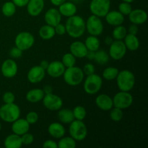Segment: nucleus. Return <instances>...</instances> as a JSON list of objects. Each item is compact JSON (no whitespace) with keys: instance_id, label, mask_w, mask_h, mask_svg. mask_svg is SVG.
<instances>
[{"instance_id":"obj_1","label":"nucleus","mask_w":148,"mask_h":148,"mask_svg":"<svg viewBox=\"0 0 148 148\" xmlns=\"http://www.w3.org/2000/svg\"><path fill=\"white\" fill-rule=\"evenodd\" d=\"M66 33L73 38H79L85 32V21L81 16L75 15L68 17L65 24Z\"/></svg>"},{"instance_id":"obj_2","label":"nucleus","mask_w":148,"mask_h":148,"mask_svg":"<svg viewBox=\"0 0 148 148\" xmlns=\"http://www.w3.org/2000/svg\"><path fill=\"white\" fill-rule=\"evenodd\" d=\"M116 79L119 89L127 92H130L133 89L136 82L134 73L128 69L119 71Z\"/></svg>"},{"instance_id":"obj_3","label":"nucleus","mask_w":148,"mask_h":148,"mask_svg":"<svg viewBox=\"0 0 148 148\" xmlns=\"http://www.w3.org/2000/svg\"><path fill=\"white\" fill-rule=\"evenodd\" d=\"M64 80L69 86H77L84 80V74L82 69L78 66H73L65 69L63 74Z\"/></svg>"},{"instance_id":"obj_4","label":"nucleus","mask_w":148,"mask_h":148,"mask_svg":"<svg viewBox=\"0 0 148 148\" xmlns=\"http://www.w3.org/2000/svg\"><path fill=\"white\" fill-rule=\"evenodd\" d=\"M20 108L17 104L4 103L0 107V119L4 122L12 123L20 116Z\"/></svg>"},{"instance_id":"obj_5","label":"nucleus","mask_w":148,"mask_h":148,"mask_svg":"<svg viewBox=\"0 0 148 148\" xmlns=\"http://www.w3.org/2000/svg\"><path fill=\"white\" fill-rule=\"evenodd\" d=\"M102 85V77L94 73L88 75L84 82L83 88L85 92L88 95H95L101 90Z\"/></svg>"},{"instance_id":"obj_6","label":"nucleus","mask_w":148,"mask_h":148,"mask_svg":"<svg viewBox=\"0 0 148 148\" xmlns=\"http://www.w3.org/2000/svg\"><path fill=\"white\" fill-rule=\"evenodd\" d=\"M69 133L76 141H82L88 135V128L83 121L75 119L69 124Z\"/></svg>"},{"instance_id":"obj_7","label":"nucleus","mask_w":148,"mask_h":148,"mask_svg":"<svg viewBox=\"0 0 148 148\" xmlns=\"http://www.w3.org/2000/svg\"><path fill=\"white\" fill-rule=\"evenodd\" d=\"M111 9V0H91L90 10L92 14L104 17Z\"/></svg>"},{"instance_id":"obj_8","label":"nucleus","mask_w":148,"mask_h":148,"mask_svg":"<svg viewBox=\"0 0 148 148\" xmlns=\"http://www.w3.org/2000/svg\"><path fill=\"white\" fill-rule=\"evenodd\" d=\"M103 24L101 17L92 14L85 21V30L91 36H98L103 32Z\"/></svg>"},{"instance_id":"obj_9","label":"nucleus","mask_w":148,"mask_h":148,"mask_svg":"<svg viewBox=\"0 0 148 148\" xmlns=\"http://www.w3.org/2000/svg\"><path fill=\"white\" fill-rule=\"evenodd\" d=\"M112 99L114 107H116L122 110L130 108L132 105L134 101L132 95L130 92L121 90L117 92Z\"/></svg>"},{"instance_id":"obj_10","label":"nucleus","mask_w":148,"mask_h":148,"mask_svg":"<svg viewBox=\"0 0 148 148\" xmlns=\"http://www.w3.org/2000/svg\"><path fill=\"white\" fill-rule=\"evenodd\" d=\"M35 43V38L30 32L23 31L19 33L14 39L15 46L25 51L30 49Z\"/></svg>"},{"instance_id":"obj_11","label":"nucleus","mask_w":148,"mask_h":148,"mask_svg":"<svg viewBox=\"0 0 148 148\" xmlns=\"http://www.w3.org/2000/svg\"><path fill=\"white\" fill-rule=\"evenodd\" d=\"M108 55L114 60L118 61L125 56L127 49L123 40H114L110 45Z\"/></svg>"},{"instance_id":"obj_12","label":"nucleus","mask_w":148,"mask_h":148,"mask_svg":"<svg viewBox=\"0 0 148 148\" xmlns=\"http://www.w3.org/2000/svg\"><path fill=\"white\" fill-rule=\"evenodd\" d=\"M42 101L45 108L51 111H59L63 106V101L62 98L59 95H55L53 92L46 94L42 99Z\"/></svg>"},{"instance_id":"obj_13","label":"nucleus","mask_w":148,"mask_h":148,"mask_svg":"<svg viewBox=\"0 0 148 148\" xmlns=\"http://www.w3.org/2000/svg\"><path fill=\"white\" fill-rule=\"evenodd\" d=\"M17 71H18V66L17 63L13 59H7L1 64V72L4 77H14L17 75Z\"/></svg>"},{"instance_id":"obj_14","label":"nucleus","mask_w":148,"mask_h":148,"mask_svg":"<svg viewBox=\"0 0 148 148\" xmlns=\"http://www.w3.org/2000/svg\"><path fill=\"white\" fill-rule=\"evenodd\" d=\"M46 76V70L39 66H34L29 69L27 74V80L32 84L40 82Z\"/></svg>"},{"instance_id":"obj_15","label":"nucleus","mask_w":148,"mask_h":148,"mask_svg":"<svg viewBox=\"0 0 148 148\" xmlns=\"http://www.w3.org/2000/svg\"><path fill=\"white\" fill-rule=\"evenodd\" d=\"M65 67L60 61H53L49 63L47 69H46V73L53 78L60 77L64 72Z\"/></svg>"},{"instance_id":"obj_16","label":"nucleus","mask_w":148,"mask_h":148,"mask_svg":"<svg viewBox=\"0 0 148 148\" xmlns=\"http://www.w3.org/2000/svg\"><path fill=\"white\" fill-rule=\"evenodd\" d=\"M129 20L132 24L143 25L147 20V13L146 11L142 9H135L132 10L128 15Z\"/></svg>"},{"instance_id":"obj_17","label":"nucleus","mask_w":148,"mask_h":148,"mask_svg":"<svg viewBox=\"0 0 148 148\" xmlns=\"http://www.w3.org/2000/svg\"><path fill=\"white\" fill-rule=\"evenodd\" d=\"M69 51L75 58H78V59L85 58L88 53V49L85 43L79 40H75L72 42L69 46Z\"/></svg>"},{"instance_id":"obj_18","label":"nucleus","mask_w":148,"mask_h":148,"mask_svg":"<svg viewBox=\"0 0 148 148\" xmlns=\"http://www.w3.org/2000/svg\"><path fill=\"white\" fill-rule=\"evenodd\" d=\"M44 20L46 24L55 27L62 21V14L58 9L50 8L45 13Z\"/></svg>"},{"instance_id":"obj_19","label":"nucleus","mask_w":148,"mask_h":148,"mask_svg":"<svg viewBox=\"0 0 148 148\" xmlns=\"http://www.w3.org/2000/svg\"><path fill=\"white\" fill-rule=\"evenodd\" d=\"M44 0H29L27 4V13L32 17H37L44 9Z\"/></svg>"},{"instance_id":"obj_20","label":"nucleus","mask_w":148,"mask_h":148,"mask_svg":"<svg viewBox=\"0 0 148 148\" xmlns=\"http://www.w3.org/2000/svg\"><path fill=\"white\" fill-rule=\"evenodd\" d=\"M95 104L99 109L103 111H110L114 107L113 99L107 94H101L95 98Z\"/></svg>"},{"instance_id":"obj_21","label":"nucleus","mask_w":148,"mask_h":148,"mask_svg":"<svg viewBox=\"0 0 148 148\" xmlns=\"http://www.w3.org/2000/svg\"><path fill=\"white\" fill-rule=\"evenodd\" d=\"M12 131L14 134L17 135H23L26 132H28L30 130V124L26 121L25 119H17L12 123Z\"/></svg>"},{"instance_id":"obj_22","label":"nucleus","mask_w":148,"mask_h":148,"mask_svg":"<svg viewBox=\"0 0 148 148\" xmlns=\"http://www.w3.org/2000/svg\"><path fill=\"white\" fill-rule=\"evenodd\" d=\"M104 17L108 24L114 27L122 25L124 21V16L116 10L109 11Z\"/></svg>"},{"instance_id":"obj_23","label":"nucleus","mask_w":148,"mask_h":148,"mask_svg":"<svg viewBox=\"0 0 148 148\" xmlns=\"http://www.w3.org/2000/svg\"><path fill=\"white\" fill-rule=\"evenodd\" d=\"M59 11L62 16L66 17H72V16L76 14L77 8L76 4L72 1H64L63 4L59 6Z\"/></svg>"},{"instance_id":"obj_24","label":"nucleus","mask_w":148,"mask_h":148,"mask_svg":"<svg viewBox=\"0 0 148 148\" xmlns=\"http://www.w3.org/2000/svg\"><path fill=\"white\" fill-rule=\"evenodd\" d=\"M48 132L54 139H60L65 135L66 130L62 123L53 122L48 127Z\"/></svg>"},{"instance_id":"obj_25","label":"nucleus","mask_w":148,"mask_h":148,"mask_svg":"<svg viewBox=\"0 0 148 148\" xmlns=\"http://www.w3.org/2000/svg\"><path fill=\"white\" fill-rule=\"evenodd\" d=\"M124 43L127 50L131 51H135L140 47V40L137 37V35H132L127 33L124 38Z\"/></svg>"},{"instance_id":"obj_26","label":"nucleus","mask_w":148,"mask_h":148,"mask_svg":"<svg viewBox=\"0 0 148 148\" xmlns=\"http://www.w3.org/2000/svg\"><path fill=\"white\" fill-rule=\"evenodd\" d=\"M45 93L43 92V89L40 88H34L28 92L26 94V100L28 102L31 103H36L39 101H42V99L44 97Z\"/></svg>"},{"instance_id":"obj_27","label":"nucleus","mask_w":148,"mask_h":148,"mask_svg":"<svg viewBox=\"0 0 148 148\" xmlns=\"http://www.w3.org/2000/svg\"><path fill=\"white\" fill-rule=\"evenodd\" d=\"M4 145L6 148H20L23 145L21 137L17 134H10L5 138L4 142Z\"/></svg>"},{"instance_id":"obj_28","label":"nucleus","mask_w":148,"mask_h":148,"mask_svg":"<svg viewBox=\"0 0 148 148\" xmlns=\"http://www.w3.org/2000/svg\"><path fill=\"white\" fill-rule=\"evenodd\" d=\"M58 119L62 124H70L75 120L72 110L69 108H60L58 112Z\"/></svg>"},{"instance_id":"obj_29","label":"nucleus","mask_w":148,"mask_h":148,"mask_svg":"<svg viewBox=\"0 0 148 148\" xmlns=\"http://www.w3.org/2000/svg\"><path fill=\"white\" fill-rule=\"evenodd\" d=\"M39 36L43 40H51L56 35L55 33L54 27L51 26L49 25H44L41 26L40 28L39 29Z\"/></svg>"},{"instance_id":"obj_30","label":"nucleus","mask_w":148,"mask_h":148,"mask_svg":"<svg viewBox=\"0 0 148 148\" xmlns=\"http://www.w3.org/2000/svg\"><path fill=\"white\" fill-rule=\"evenodd\" d=\"M84 43H85L88 51H91L94 52L98 51L101 46V42L98 38V36H91V35L87 38Z\"/></svg>"},{"instance_id":"obj_31","label":"nucleus","mask_w":148,"mask_h":148,"mask_svg":"<svg viewBox=\"0 0 148 148\" xmlns=\"http://www.w3.org/2000/svg\"><path fill=\"white\" fill-rule=\"evenodd\" d=\"M58 148H75L77 146L76 140L71 137H62L57 143Z\"/></svg>"},{"instance_id":"obj_32","label":"nucleus","mask_w":148,"mask_h":148,"mask_svg":"<svg viewBox=\"0 0 148 148\" xmlns=\"http://www.w3.org/2000/svg\"><path fill=\"white\" fill-rule=\"evenodd\" d=\"M16 6L12 1H6L1 7V12L5 17H10L14 15L16 12Z\"/></svg>"},{"instance_id":"obj_33","label":"nucleus","mask_w":148,"mask_h":148,"mask_svg":"<svg viewBox=\"0 0 148 148\" xmlns=\"http://www.w3.org/2000/svg\"><path fill=\"white\" fill-rule=\"evenodd\" d=\"M127 29L122 25L116 26L112 31V38L114 40H123L127 34Z\"/></svg>"},{"instance_id":"obj_34","label":"nucleus","mask_w":148,"mask_h":148,"mask_svg":"<svg viewBox=\"0 0 148 148\" xmlns=\"http://www.w3.org/2000/svg\"><path fill=\"white\" fill-rule=\"evenodd\" d=\"M119 70L118 68L114 67V66H109L106 68L103 72V77L106 80L111 81L116 79L117 75H118Z\"/></svg>"},{"instance_id":"obj_35","label":"nucleus","mask_w":148,"mask_h":148,"mask_svg":"<svg viewBox=\"0 0 148 148\" xmlns=\"http://www.w3.org/2000/svg\"><path fill=\"white\" fill-rule=\"evenodd\" d=\"M94 60L99 64H106L109 60V55L106 51L98 49L95 52V59Z\"/></svg>"},{"instance_id":"obj_36","label":"nucleus","mask_w":148,"mask_h":148,"mask_svg":"<svg viewBox=\"0 0 148 148\" xmlns=\"http://www.w3.org/2000/svg\"><path fill=\"white\" fill-rule=\"evenodd\" d=\"M75 119L79 120V121H83L87 116V111L85 107L82 106H77L72 110Z\"/></svg>"},{"instance_id":"obj_37","label":"nucleus","mask_w":148,"mask_h":148,"mask_svg":"<svg viewBox=\"0 0 148 148\" xmlns=\"http://www.w3.org/2000/svg\"><path fill=\"white\" fill-rule=\"evenodd\" d=\"M62 62L64 66L66 68L71 67V66H75L76 64V58L69 52V53H66L62 56Z\"/></svg>"},{"instance_id":"obj_38","label":"nucleus","mask_w":148,"mask_h":148,"mask_svg":"<svg viewBox=\"0 0 148 148\" xmlns=\"http://www.w3.org/2000/svg\"><path fill=\"white\" fill-rule=\"evenodd\" d=\"M110 111H111L110 118L112 121H115V122H119L122 120L123 117H124V113H123L122 109H120L116 107H113Z\"/></svg>"},{"instance_id":"obj_39","label":"nucleus","mask_w":148,"mask_h":148,"mask_svg":"<svg viewBox=\"0 0 148 148\" xmlns=\"http://www.w3.org/2000/svg\"><path fill=\"white\" fill-rule=\"evenodd\" d=\"M118 8V11L120 13H121L124 16H128L129 14L132 10V7L131 5V3L126 2V1H122L121 3H120Z\"/></svg>"},{"instance_id":"obj_40","label":"nucleus","mask_w":148,"mask_h":148,"mask_svg":"<svg viewBox=\"0 0 148 148\" xmlns=\"http://www.w3.org/2000/svg\"><path fill=\"white\" fill-rule=\"evenodd\" d=\"M38 114L36 111H30L29 113H27V115H26V121L30 124V125L31 124H34L38 121Z\"/></svg>"},{"instance_id":"obj_41","label":"nucleus","mask_w":148,"mask_h":148,"mask_svg":"<svg viewBox=\"0 0 148 148\" xmlns=\"http://www.w3.org/2000/svg\"><path fill=\"white\" fill-rule=\"evenodd\" d=\"M20 137H21L22 143H23V145H31L33 143V141H34V137L30 133L26 132L23 134V135L20 136Z\"/></svg>"},{"instance_id":"obj_42","label":"nucleus","mask_w":148,"mask_h":148,"mask_svg":"<svg viewBox=\"0 0 148 148\" xmlns=\"http://www.w3.org/2000/svg\"><path fill=\"white\" fill-rule=\"evenodd\" d=\"M2 100L4 103H12L15 101V95L13 92L8 91L4 92L2 96Z\"/></svg>"},{"instance_id":"obj_43","label":"nucleus","mask_w":148,"mask_h":148,"mask_svg":"<svg viewBox=\"0 0 148 148\" xmlns=\"http://www.w3.org/2000/svg\"><path fill=\"white\" fill-rule=\"evenodd\" d=\"M84 74L86 75L87 76L90 75H92L95 72V67L91 63H88L86 64H85V66H83V69H82Z\"/></svg>"},{"instance_id":"obj_44","label":"nucleus","mask_w":148,"mask_h":148,"mask_svg":"<svg viewBox=\"0 0 148 148\" xmlns=\"http://www.w3.org/2000/svg\"><path fill=\"white\" fill-rule=\"evenodd\" d=\"M23 52V51H21L20 49H18L17 47L14 46V47L12 48L11 50H10V55L11 56L12 58H13V59H18V58L22 56Z\"/></svg>"},{"instance_id":"obj_45","label":"nucleus","mask_w":148,"mask_h":148,"mask_svg":"<svg viewBox=\"0 0 148 148\" xmlns=\"http://www.w3.org/2000/svg\"><path fill=\"white\" fill-rule=\"evenodd\" d=\"M55 33L56 34L59 35V36H64L66 33V27H65V25L62 24V23H59L56 25L54 27Z\"/></svg>"},{"instance_id":"obj_46","label":"nucleus","mask_w":148,"mask_h":148,"mask_svg":"<svg viewBox=\"0 0 148 148\" xmlns=\"http://www.w3.org/2000/svg\"><path fill=\"white\" fill-rule=\"evenodd\" d=\"M43 147L44 148H58V145L54 140H47L43 143Z\"/></svg>"},{"instance_id":"obj_47","label":"nucleus","mask_w":148,"mask_h":148,"mask_svg":"<svg viewBox=\"0 0 148 148\" xmlns=\"http://www.w3.org/2000/svg\"><path fill=\"white\" fill-rule=\"evenodd\" d=\"M14 5L18 7H24L27 5L29 0H12Z\"/></svg>"},{"instance_id":"obj_48","label":"nucleus","mask_w":148,"mask_h":148,"mask_svg":"<svg viewBox=\"0 0 148 148\" xmlns=\"http://www.w3.org/2000/svg\"><path fill=\"white\" fill-rule=\"evenodd\" d=\"M138 30H139V28L137 25L132 24L129 27L128 30H127V33H130V34L137 35V33H138Z\"/></svg>"},{"instance_id":"obj_49","label":"nucleus","mask_w":148,"mask_h":148,"mask_svg":"<svg viewBox=\"0 0 148 148\" xmlns=\"http://www.w3.org/2000/svg\"><path fill=\"white\" fill-rule=\"evenodd\" d=\"M43 92H44L45 95H46V94L51 93V92H53V88L49 85H45L43 88Z\"/></svg>"},{"instance_id":"obj_50","label":"nucleus","mask_w":148,"mask_h":148,"mask_svg":"<svg viewBox=\"0 0 148 148\" xmlns=\"http://www.w3.org/2000/svg\"><path fill=\"white\" fill-rule=\"evenodd\" d=\"M85 57L90 61L94 60V59H95V52L91 51H88V53H87Z\"/></svg>"},{"instance_id":"obj_51","label":"nucleus","mask_w":148,"mask_h":148,"mask_svg":"<svg viewBox=\"0 0 148 148\" xmlns=\"http://www.w3.org/2000/svg\"><path fill=\"white\" fill-rule=\"evenodd\" d=\"M50 1L53 6H55V7H59V5L63 4L66 0H50Z\"/></svg>"},{"instance_id":"obj_52","label":"nucleus","mask_w":148,"mask_h":148,"mask_svg":"<svg viewBox=\"0 0 148 148\" xmlns=\"http://www.w3.org/2000/svg\"><path fill=\"white\" fill-rule=\"evenodd\" d=\"M49 62H48V61L43 60L41 62H40V66H41V67L43 68V69H44L45 70H46V69H47V67H48V66H49Z\"/></svg>"},{"instance_id":"obj_53","label":"nucleus","mask_w":148,"mask_h":148,"mask_svg":"<svg viewBox=\"0 0 148 148\" xmlns=\"http://www.w3.org/2000/svg\"><path fill=\"white\" fill-rule=\"evenodd\" d=\"M113 40H114L113 38L108 36V37H106L105 38V43L107 45V46H110V45L111 44V43L113 42Z\"/></svg>"},{"instance_id":"obj_54","label":"nucleus","mask_w":148,"mask_h":148,"mask_svg":"<svg viewBox=\"0 0 148 148\" xmlns=\"http://www.w3.org/2000/svg\"><path fill=\"white\" fill-rule=\"evenodd\" d=\"M123 1H126V2H129V3H132L133 1H134L135 0H122Z\"/></svg>"},{"instance_id":"obj_55","label":"nucleus","mask_w":148,"mask_h":148,"mask_svg":"<svg viewBox=\"0 0 148 148\" xmlns=\"http://www.w3.org/2000/svg\"><path fill=\"white\" fill-rule=\"evenodd\" d=\"M1 122H0V132H1Z\"/></svg>"},{"instance_id":"obj_56","label":"nucleus","mask_w":148,"mask_h":148,"mask_svg":"<svg viewBox=\"0 0 148 148\" xmlns=\"http://www.w3.org/2000/svg\"><path fill=\"white\" fill-rule=\"evenodd\" d=\"M44 1H45V0H44Z\"/></svg>"}]
</instances>
